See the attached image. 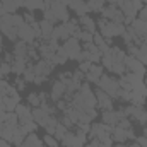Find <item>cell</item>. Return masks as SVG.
<instances>
[{"label":"cell","mask_w":147,"mask_h":147,"mask_svg":"<svg viewBox=\"0 0 147 147\" xmlns=\"http://www.w3.org/2000/svg\"><path fill=\"white\" fill-rule=\"evenodd\" d=\"M24 24V16L21 14H5L0 17V33L9 41H17V29Z\"/></svg>","instance_id":"obj_1"},{"label":"cell","mask_w":147,"mask_h":147,"mask_svg":"<svg viewBox=\"0 0 147 147\" xmlns=\"http://www.w3.org/2000/svg\"><path fill=\"white\" fill-rule=\"evenodd\" d=\"M111 132H113V127L106 125V123H91V132L87 134V137L92 140V139H98L99 142L103 144H108L113 146V139H111Z\"/></svg>","instance_id":"obj_2"},{"label":"cell","mask_w":147,"mask_h":147,"mask_svg":"<svg viewBox=\"0 0 147 147\" xmlns=\"http://www.w3.org/2000/svg\"><path fill=\"white\" fill-rule=\"evenodd\" d=\"M98 28H99V34L105 39L121 36L125 33V29H127L125 24H116V22H111V21H106V19H101L98 22Z\"/></svg>","instance_id":"obj_3"},{"label":"cell","mask_w":147,"mask_h":147,"mask_svg":"<svg viewBox=\"0 0 147 147\" xmlns=\"http://www.w3.org/2000/svg\"><path fill=\"white\" fill-rule=\"evenodd\" d=\"M98 87H99L101 91H105L108 96H111L113 99H118L120 89H121L118 79L111 77V75H108V74H103V75H101V79L98 80Z\"/></svg>","instance_id":"obj_4"},{"label":"cell","mask_w":147,"mask_h":147,"mask_svg":"<svg viewBox=\"0 0 147 147\" xmlns=\"http://www.w3.org/2000/svg\"><path fill=\"white\" fill-rule=\"evenodd\" d=\"M60 142H62L63 147H84L87 144V134L77 127L75 132H70V130H69V132L65 134V137H63Z\"/></svg>","instance_id":"obj_5"},{"label":"cell","mask_w":147,"mask_h":147,"mask_svg":"<svg viewBox=\"0 0 147 147\" xmlns=\"http://www.w3.org/2000/svg\"><path fill=\"white\" fill-rule=\"evenodd\" d=\"M33 67H34V84H43V82L48 80V77H50V74L53 72L55 65L50 60L39 58Z\"/></svg>","instance_id":"obj_6"},{"label":"cell","mask_w":147,"mask_h":147,"mask_svg":"<svg viewBox=\"0 0 147 147\" xmlns=\"http://www.w3.org/2000/svg\"><path fill=\"white\" fill-rule=\"evenodd\" d=\"M125 110V115L128 116V118H132L135 123H139V125H147V110L144 106H134V105H128L127 108H123Z\"/></svg>","instance_id":"obj_7"},{"label":"cell","mask_w":147,"mask_h":147,"mask_svg":"<svg viewBox=\"0 0 147 147\" xmlns=\"http://www.w3.org/2000/svg\"><path fill=\"white\" fill-rule=\"evenodd\" d=\"M111 139L113 142H127V140H135L137 135L134 132V128H121V127H113V132H111Z\"/></svg>","instance_id":"obj_8"},{"label":"cell","mask_w":147,"mask_h":147,"mask_svg":"<svg viewBox=\"0 0 147 147\" xmlns=\"http://www.w3.org/2000/svg\"><path fill=\"white\" fill-rule=\"evenodd\" d=\"M101 16H103V19L111 21V22H116V24H123L125 22V16L121 14V10L116 5H106V7H103Z\"/></svg>","instance_id":"obj_9"},{"label":"cell","mask_w":147,"mask_h":147,"mask_svg":"<svg viewBox=\"0 0 147 147\" xmlns=\"http://www.w3.org/2000/svg\"><path fill=\"white\" fill-rule=\"evenodd\" d=\"M63 50H65L69 60H77L82 51V43L77 38H69L67 41H63Z\"/></svg>","instance_id":"obj_10"},{"label":"cell","mask_w":147,"mask_h":147,"mask_svg":"<svg viewBox=\"0 0 147 147\" xmlns=\"http://www.w3.org/2000/svg\"><path fill=\"white\" fill-rule=\"evenodd\" d=\"M123 118H127L125 110H106L101 113V121L106 125H111V127H116L118 121Z\"/></svg>","instance_id":"obj_11"},{"label":"cell","mask_w":147,"mask_h":147,"mask_svg":"<svg viewBox=\"0 0 147 147\" xmlns=\"http://www.w3.org/2000/svg\"><path fill=\"white\" fill-rule=\"evenodd\" d=\"M50 10L53 12V16H55L57 21H60V22H69V21H70L67 3H63V2H51Z\"/></svg>","instance_id":"obj_12"},{"label":"cell","mask_w":147,"mask_h":147,"mask_svg":"<svg viewBox=\"0 0 147 147\" xmlns=\"http://www.w3.org/2000/svg\"><path fill=\"white\" fill-rule=\"evenodd\" d=\"M17 38H19L21 41L28 43V45H34V41H38L36 36H34V31H33V26L28 24V22H24V24L17 29Z\"/></svg>","instance_id":"obj_13"},{"label":"cell","mask_w":147,"mask_h":147,"mask_svg":"<svg viewBox=\"0 0 147 147\" xmlns=\"http://www.w3.org/2000/svg\"><path fill=\"white\" fill-rule=\"evenodd\" d=\"M96 94V99H98V110L101 111H106V110H113V98L108 96L105 91H101L99 87L94 91Z\"/></svg>","instance_id":"obj_14"},{"label":"cell","mask_w":147,"mask_h":147,"mask_svg":"<svg viewBox=\"0 0 147 147\" xmlns=\"http://www.w3.org/2000/svg\"><path fill=\"white\" fill-rule=\"evenodd\" d=\"M67 7L70 10H74V14H77L79 17L87 16L91 12V9H89V5H87L86 0H67Z\"/></svg>","instance_id":"obj_15"},{"label":"cell","mask_w":147,"mask_h":147,"mask_svg":"<svg viewBox=\"0 0 147 147\" xmlns=\"http://www.w3.org/2000/svg\"><path fill=\"white\" fill-rule=\"evenodd\" d=\"M125 67H127V72H140L146 74V65L134 55H127L125 57Z\"/></svg>","instance_id":"obj_16"},{"label":"cell","mask_w":147,"mask_h":147,"mask_svg":"<svg viewBox=\"0 0 147 147\" xmlns=\"http://www.w3.org/2000/svg\"><path fill=\"white\" fill-rule=\"evenodd\" d=\"M65 94H67V86L57 79V80L53 82V86H51V92H50L51 101H53V103H57V101L63 99V96H65Z\"/></svg>","instance_id":"obj_17"},{"label":"cell","mask_w":147,"mask_h":147,"mask_svg":"<svg viewBox=\"0 0 147 147\" xmlns=\"http://www.w3.org/2000/svg\"><path fill=\"white\" fill-rule=\"evenodd\" d=\"M116 7L121 10V14H123L125 17H130V19H135L137 14H139V12L135 10L134 3H132V0H118Z\"/></svg>","instance_id":"obj_18"},{"label":"cell","mask_w":147,"mask_h":147,"mask_svg":"<svg viewBox=\"0 0 147 147\" xmlns=\"http://www.w3.org/2000/svg\"><path fill=\"white\" fill-rule=\"evenodd\" d=\"M14 113L17 115V118H19V123H26V121H31L33 120V110L28 106V105H17L16 106V110Z\"/></svg>","instance_id":"obj_19"},{"label":"cell","mask_w":147,"mask_h":147,"mask_svg":"<svg viewBox=\"0 0 147 147\" xmlns=\"http://www.w3.org/2000/svg\"><path fill=\"white\" fill-rule=\"evenodd\" d=\"M144 75L146 74H140V72H127L125 74V79L132 84V89H142V87H146Z\"/></svg>","instance_id":"obj_20"},{"label":"cell","mask_w":147,"mask_h":147,"mask_svg":"<svg viewBox=\"0 0 147 147\" xmlns=\"http://www.w3.org/2000/svg\"><path fill=\"white\" fill-rule=\"evenodd\" d=\"M105 74V69H103V65H92L91 67V70L86 74V82H89V84H98V80L101 79V75Z\"/></svg>","instance_id":"obj_21"},{"label":"cell","mask_w":147,"mask_h":147,"mask_svg":"<svg viewBox=\"0 0 147 147\" xmlns=\"http://www.w3.org/2000/svg\"><path fill=\"white\" fill-rule=\"evenodd\" d=\"M12 74H17L19 77L24 74L26 70V67L29 65V60L28 58H24V57H14V60H12Z\"/></svg>","instance_id":"obj_22"},{"label":"cell","mask_w":147,"mask_h":147,"mask_svg":"<svg viewBox=\"0 0 147 147\" xmlns=\"http://www.w3.org/2000/svg\"><path fill=\"white\" fill-rule=\"evenodd\" d=\"M130 28L134 29V33L140 38V39H144V36H147V21H142V19L135 17V19L132 21Z\"/></svg>","instance_id":"obj_23"},{"label":"cell","mask_w":147,"mask_h":147,"mask_svg":"<svg viewBox=\"0 0 147 147\" xmlns=\"http://www.w3.org/2000/svg\"><path fill=\"white\" fill-rule=\"evenodd\" d=\"M79 26L84 29V31H87V33H96V29H98V22L92 19V17H89V16H82V17H79Z\"/></svg>","instance_id":"obj_24"},{"label":"cell","mask_w":147,"mask_h":147,"mask_svg":"<svg viewBox=\"0 0 147 147\" xmlns=\"http://www.w3.org/2000/svg\"><path fill=\"white\" fill-rule=\"evenodd\" d=\"M69 38H70V34H69V31H67V28H65V24H63V22L53 28L51 39H55V41H67Z\"/></svg>","instance_id":"obj_25"},{"label":"cell","mask_w":147,"mask_h":147,"mask_svg":"<svg viewBox=\"0 0 147 147\" xmlns=\"http://www.w3.org/2000/svg\"><path fill=\"white\" fill-rule=\"evenodd\" d=\"M21 147H45V142L33 132V134H29V135L24 139V142H22Z\"/></svg>","instance_id":"obj_26"},{"label":"cell","mask_w":147,"mask_h":147,"mask_svg":"<svg viewBox=\"0 0 147 147\" xmlns=\"http://www.w3.org/2000/svg\"><path fill=\"white\" fill-rule=\"evenodd\" d=\"M28 51H29V45L24 41H16L14 43V57H24L28 58Z\"/></svg>","instance_id":"obj_27"},{"label":"cell","mask_w":147,"mask_h":147,"mask_svg":"<svg viewBox=\"0 0 147 147\" xmlns=\"http://www.w3.org/2000/svg\"><path fill=\"white\" fill-rule=\"evenodd\" d=\"M53 28H55V24H51L50 21H46V19L39 21V29H41V39H48V38H51Z\"/></svg>","instance_id":"obj_28"},{"label":"cell","mask_w":147,"mask_h":147,"mask_svg":"<svg viewBox=\"0 0 147 147\" xmlns=\"http://www.w3.org/2000/svg\"><path fill=\"white\" fill-rule=\"evenodd\" d=\"M0 2H2L3 9L7 10V14H16V10L19 7H24L22 0H0Z\"/></svg>","instance_id":"obj_29"},{"label":"cell","mask_w":147,"mask_h":147,"mask_svg":"<svg viewBox=\"0 0 147 147\" xmlns=\"http://www.w3.org/2000/svg\"><path fill=\"white\" fill-rule=\"evenodd\" d=\"M24 7L28 9V12H34L38 9H45V0H24Z\"/></svg>","instance_id":"obj_30"},{"label":"cell","mask_w":147,"mask_h":147,"mask_svg":"<svg viewBox=\"0 0 147 147\" xmlns=\"http://www.w3.org/2000/svg\"><path fill=\"white\" fill-rule=\"evenodd\" d=\"M144 65H147V45L146 43H140L139 45V51H137V55H135Z\"/></svg>","instance_id":"obj_31"},{"label":"cell","mask_w":147,"mask_h":147,"mask_svg":"<svg viewBox=\"0 0 147 147\" xmlns=\"http://www.w3.org/2000/svg\"><path fill=\"white\" fill-rule=\"evenodd\" d=\"M67 132H69V128L58 121V125H57V128H55V134H53V135H55V139H57V140H62V139L65 137V134H67Z\"/></svg>","instance_id":"obj_32"},{"label":"cell","mask_w":147,"mask_h":147,"mask_svg":"<svg viewBox=\"0 0 147 147\" xmlns=\"http://www.w3.org/2000/svg\"><path fill=\"white\" fill-rule=\"evenodd\" d=\"M26 82H34V67L29 63L28 67H26V70H24V74L21 75Z\"/></svg>","instance_id":"obj_33"},{"label":"cell","mask_w":147,"mask_h":147,"mask_svg":"<svg viewBox=\"0 0 147 147\" xmlns=\"http://www.w3.org/2000/svg\"><path fill=\"white\" fill-rule=\"evenodd\" d=\"M43 142L46 144V147H60V142L55 139V135H50V134H45Z\"/></svg>","instance_id":"obj_34"},{"label":"cell","mask_w":147,"mask_h":147,"mask_svg":"<svg viewBox=\"0 0 147 147\" xmlns=\"http://www.w3.org/2000/svg\"><path fill=\"white\" fill-rule=\"evenodd\" d=\"M77 39H79L82 45H84V43H92V39H94V34H92V33H87V31H84V29H82V31L79 33Z\"/></svg>","instance_id":"obj_35"},{"label":"cell","mask_w":147,"mask_h":147,"mask_svg":"<svg viewBox=\"0 0 147 147\" xmlns=\"http://www.w3.org/2000/svg\"><path fill=\"white\" fill-rule=\"evenodd\" d=\"M28 103H29V106H33V108H39V106H41L39 94H36V92H31V94L28 96Z\"/></svg>","instance_id":"obj_36"},{"label":"cell","mask_w":147,"mask_h":147,"mask_svg":"<svg viewBox=\"0 0 147 147\" xmlns=\"http://www.w3.org/2000/svg\"><path fill=\"white\" fill-rule=\"evenodd\" d=\"M0 72L3 74V77L5 75H9V74H12V65L9 63V62H0Z\"/></svg>","instance_id":"obj_37"},{"label":"cell","mask_w":147,"mask_h":147,"mask_svg":"<svg viewBox=\"0 0 147 147\" xmlns=\"http://www.w3.org/2000/svg\"><path fill=\"white\" fill-rule=\"evenodd\" d=\"M82 50H87L91 55H92V53H101L99 48H98L94 43H84V45H82Z\"/></svg>","instance_id":"obj_38"},{"label":"cell","mask_w":147,"mask_h":147,"mask_svg":"<svg viewBox=\"0 0 147 147\" xmlns=\"http://www.w3.org/2000/svg\"><path fill=\"white\" fill-rule=\"evenodd\" d=\"M9 89H10V84H9L5 79H0V94H2V96H7Z\"/></svg>","instance_id":"obj_39"},{"label":"cell","mask_w":147,"mask_h":147,"mask_svg":"<svg viewBox=\"0 0 147 147\" xmlns=\"http://www.w3.org/2000/svg\"><path fill=\"white\" fill-rule=\"evenodd\" d=\"M92 65H94V63H91L89 60H87V62H79V70H80V72H84V74H87L89 70H91V67H92Z\"/></svg>","instance_id":"obj_40"},{"label":"cell","mask_w":147,"mask_h":147,"mask_svg":"<svg viewBox=\"0 0 147 147\" xmlns=\"http://www.w3.org/2000/svg\"><path fill=\"white\" fill-rule=\"evenodd\" d=\"M118 127H121V128H132V121H130V118L127 116V118L120 120V121H118Z\"/></svg>","instance_id":"obj_41"},{"label":"cell","mask_w":147,"mask_h":147,"mask_svg":"<svg viewBox=\"0 0 147 147\" xmlns=\"http://www.w3.org/2000/svg\"><path fill=\"white\" fill-rule=\"evenodd\" d=\"M43 12H45V19H46V21H50L51 24H55V22H57V19H55L53 12H51L50 9H48V10H43Z\"/></svg>","instance_id":"obj_42"},{"label":"cell","mask_w":147,"mask_h":147,"mask_svg":"<svg viewBox=\"0 0 147 147\" xmlns=\"http://www.w3.org/2000/svg\"><path fill=\"white\" fill-rule=\"evenodd\" d=\"M139 19H142V21H147V5H144V7L139 10Z\"/></svg>","instance_id":"obj_43"},{"label":"cell","mask_w":147,"mask_h":147,"mask_svg":"<svg viewBox=\"0 0 147 147\" xmlns=\"http://www.w3.org/2000/svg\"><path fill=\"white\" fill-rule=\"evenodd\" d=\"M24 22L33 24V22H34V14H33V12H28V14L24 16Z\"/></svg>","instance_id":"obj_44"},{"label":"cell","mask_w":147,"mask_h":147,"mask_svg":"<svg viewBox=\"0 0 147 147\" xmlns=\"http://www.w3.org/2000/svg\"><path fill=\"white\" fill-rule=\"evenodd\" d=\"M16 84H17V91H22V89H24V84H26V80H24L22 77H19V75H17V80H16Z\"/></svg>","instance_id":"obj_45"},{"label":"cell","mask_w":147,"mask_h":147,"mask_svg":"<svg viewBox=\"0 0 147 147\" xmlns=\"http://www.w3.org/2000/svg\"><path fill=\"white\" fill-rule=\"evenodd\" d=\"M135 142H139V146H140V147H147V139L144 137V135L137 137V139H135Z\"/></svg>","instance_id":"obj_46"},{"label":"cell","mask_w":147,"mask_h":147,"mask_svg":"<svg viewBox=\"0 0 147 147\" xmlns=\"http://www.w3.org/2000/svg\"><path fill=\"white\" fill-rule=\"evenodd\" d=\"M132 3H134V7H135V10H137V12L144 7V2H142V0H132Z\"/></svg>","instance_id":"obj_47"},{"label":"cell","mask_w":147,"mask_h":147,"mask_svg":"<svg viewBox=\"0 0 147 147\" xmlns=\"http://www.w3.org/2000/svg\"><path fill=\"white\" fill-rule=\"evenodd\" d=\"M12 60H14V55L12 53H3V62H9V63H12Z\"/></svg>","instance_id":"obj_48"},{"label":"cell","mask_w":147,"mask_h":147,"mask_svg":"<svg viewBox=\"0 0 147 147\" xmlns=\"http://www.w3.org/2000/svg\"><path fill=\"white\" fill-rule=\"evenodd\" d=\"M0 147H14L10 142H7V140H3V139H0Z\"/></svg>","instance_id":"obj_49"},{"label":"cell","mask_w":147,"mask_h":147,"mask_svg":"<svg viewBox=\"0 0 147 147\" xmlns=\"http://www.w3.org/2000/svg\"><path fill=\"white\" fill-rule=\"evenodd\" d=\"M5 14H7V10L3 9V5H2V2H0V17H3Z\"/></svg>","instance_id":"obj_50"},{"label":"cell","mask_w":147,"mask_h":147,"mask_svg":"<svg viewBox=\"0 0 147 147\" xmlns=\"http://www.w3.org/2000/svg\"><path fill=\"white\" fill-rule=\"evenodd\" d=\"M113 147H127V144H123V142H115Z\"/></svg>","instance_id":"obj_51"},{"label":"cell","mask_w":147,"mask_h":147,"mask_svg":"<svg viewBox=\"0 0 147 147\" xmlns=\"http://www.w3.org/2000/svg\"><path fill=\"white\" fill-rule=\"evenodd\" d=\"M106 3H108V5H116L118 0H106Z\"/></svg>","instance_id":"obj_52"},{"label":"cell","mask_w":147,"mask_h":147,"mask_svg":"<svg viewBox=\"0 0 147 147\" xmlns=\"http://www.w3.org/2000/svg\"><path fill=\"white\" fill-rule=\"evenodd\" d=\"M142 135H144V137H146V139H147V127H146V128H144V130H142Z\"/></svg>","instance_id":"obj_53"},{"label":"cell","mask_w":147,"mask_h":147,"mask_svg":"<svg viewBox=\"0 0 147 147\" xmlns=\"http://www.w3.org/2000/svg\"><path fill=\"white\" fill-rule=\"evenodd\" d=\"M144 84H146V87H147V72H146V75H144Z\"/></svg>","instance_id":"obj_54"},{"label":"cell","mask_w":147,"mask_h":147,"mask_svg":"<svg viewBox=\"0 0 147 147\" xmlns=\"http://www.w3.org/2000/svg\"><path fill=\"white\" fill-rule=\"evenodd\" d=\"M50 2H63V3H67V0H50Z\"/></svg>","instance_id":"obj_55"},{"label":"cell","mask_w":147,"mask_h":147,"mask_svg":"<svg viewBox=\"0 0 147 147\" xmlns=\"http://www.w3.org/2000/svg\"><path fill=\"white\" fill-rule=\"evenodd\" d=\"M142 43H146V45H147V36H144V39H142Z\"/></svg>","instance_id":"obj_56"},{"label":"cell","mask_w":147,"mask_h":147,"mask_svg":"<svg viewBox=\"0 0 147 147\" xmlns=\"http://www.w3.org/2000/svg\"><path fill=\"white\" fill-rule=\"evenodd\" d=\"M2 41H3V39H2V33H0V46H2Z\"/></svg>","instance_id":"obj_57"},{"label":"cell","mask_w":147,"mask_h":147,"mask_svg":"<svg viewBox=\"0 0 147 147\" xmlns=\"http://www.w3.org/2000/svg\"><path fill=\"white\" fill-rule=\"evenodd\" d=\"M0 55H2V46H0Z\"/></svg>","instance_id":"obj_58"},{"label":"cell","mask_w":147,"mask_h":147,"mask_svg":"<svg viewBox=\"0 0 147 147\" xmlns=\"http://www.w3.org/2000/svg\"><path fill=\"white\" fill-rule=\"evenodd\" d=\"M22 3H24V0H22Z\"/></svg>","instance_id":"obj_59"}]
</instances>
